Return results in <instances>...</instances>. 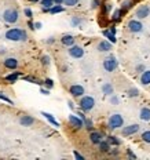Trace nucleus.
<instances>
[{
    "instance_id": "nucleus-1",
    "label": "nucleus",
    "mask_w": 150,
    "mask_h": 160,
    "mask_svg": "<svg viewBox=\"0 0 150 160\" xmlns=\"http://www.w3.org/2000/svg\"><path fill=\"white\" fill-rule=\"evenodd\" d=\"M6 39L13 40V42H21V40H26V32L18 28H14L6 32Z\"/></svg>"
},
{
    "instance_id": "nucleus-2",
    "label": "nucleus",
    "mask_w": 150,
    "mask_h": 160,
    "mask_svg": "<svg viewBox=\"0 0 150 160\" xmlns=\"http://www.w3.org/2000/svg\"><path fill=\"white\" fill-rule=\"evenodd\" d=\"M123 123H124V119H123V116L121 115H112L110 116V119H109V129L112 130H116V129H120L121 126H123Z\"/></svg>"
},
{
    "instance_id": "nucleus-3",
    "label": "nucleus",
    "mask_w": 150,
    "mask_h": 160,
    "mask_svg": "<svg viewBox=\"0 0 150 160\" xmlns=\"http://www.w3.org/2000/svg\"><path fill=\"white\" fill-rule=\"evenodd\" d=\"M3 18H4V21L8 22V24H15V22L18 21V12H17V10H14V8H8V10L4 11Z\"/></svg>"
},
{
    "instance_id": "nucleus-4",
    "label": "nucleus",
    "mask_w": 150,
    "mask_h": 160,
    "mask_svg": "<svg viewBox=\"0 0 150 160\" xmlns=\"http://www.w3.org/2000/svg\"><path fill=\"white\" fill-rule=\"evenodd\" d=\"M95 105V101L92 97H83L81 99H80V108H81L83 111H91L92 108H94Z\"/></svg>"
},
{
    "instance_id": "nucleus-5",
    "label": "nucleus",
    "mask_w": 150,
    "mask_h": 160,
    "mask_svg": "<svg viewBox=\"0 0 150 160\" xmlns=\"http://www.w3.org/2000/svg\"><path fill=\"white\" fill-rule=\"evenodd\" d=\"M103 68L106 69L107 72H113L114 69L117 68V59L114 57H107L106 59L103 61Z\"/></svg>"
},
{
    "instance_id": "nucleus-6",
    "label": "nucleus",
    "mask_w": 150,
    "mask_h": 160,
    "mask_svg": "<svg viewBox=\"0 0 150 160\" xmlns=\"http://www.w3.org/2000/svg\"><path fill=\"white\" fill-rule=\"evenodd\" d=\"M69 122H70V124L75 127V129H81L83 126H84V120H83L81 117H77L75 116V115H70L69 116Z\"/></svg>"
},
{
    "instance_id": "nucleus-7",
    "label": "nucleus",
    "mask_w": 150,
    "mask_h": 160,
    "mask_svg": "<svg viewBox=\"0 0 150 160\" xmlns=\"http://www.w3.org/2000/svg\"><path fill=\"white\" fill-rule=\"evenodd\" d=\"M69 54L73 57V58H81L84 55V50L81 47H79V46H72L69 49Z\"/></svg>"
},
{
    "instance_id": "nucleus-8",
    "label": "nucleus",
    "mask_w": 150,
    "mask_h": 160,
    "mask_svg": "<svg viewBox=\"0 0 150 160\" xmlns=\"http://www.w3.org/2000/svg\"><path fill=\"white\" fill-rule=\"evenodd\" d=\"M142 24L139 22V21H136V19H131L130 22H128V29L131 32H134V33H136V32H140L142 31Z\"/></svg>"
},
{
    "instance_id": "nucleus-9",
    "label": "nucleus",
    "mask_w": 150,
    "mask_h": 160,
    "mask_svg": "<svg viewBox=\"0 0 150 160\" xmlns=\"http://www.w3.org/2000/svg\"><path fill=\"white\" fill-rule=\"evenodd\" d=\"M149 12H150L149 6H140V7H139V8L136 10L135 15H136L139 19H143V18H146V17L149 15Z\"/></svg>"
},
{
    "instance_id": "nucleus-10",
    "label": "nucleus",
    "mask_w": 150,
    "mask_h": 160,
    "mask_svg": "<svg viewBox=\"0 0 150 160\" xmlns=\"http://www.w3.org/2000/svg\"><path fill=\"white\" fill-rule=\"evenodd\" d=\"M69 91H70V94L73 97H81L83 94H84V88L80 84H73V86L69 88Z\"/></svg>"
},
{
    "instance_id": "nucleus-11",
    "label": "nucleus",
    "mask_w": 150,
    "mask_h": 160,
    "mask_svg": "<svg viewBox=\"0 0 150 160\" xmlns=\"http://www.w3.org/2000/svg\"><path fill=\"white\" fill-rule=\"evenodd\" d=\"M138 131H139V126L138 124H131V126L123 129V135H132V134H135Z\"/></svg>"
},
{
    "instance_id": "nucleus-12",
    "label": "nucleus",
    "mask_w": 150,
    "mask_h": 160,
    "mask_svg": "<svg viewBox=\"0 0 150 160\" xmlns=\"http://www.w3.org/2000/svg\"><path fill=\"white\" fill-rule=\"evenodd\" d=\"M139 117H140L143 122H149L150 120V108H142V109H140V113H139Z\"/></svg>"
},
{
    "instance_id": "nucleus-13",
    "label": "nucleus",
    "mask_w": 150,
    "mask_h": 160,
    "mask_svg": "<svg viewBox=\"0 0 150 160\" xmlns=\"http://www.w3.org/2000/svg\"><path fill=\"white\" fill-rule=\"evenodd\" d=\"M90 139L92 144H98L99 145V142L102 141V134L100 133H96V131H92L91 134H90Z\"/></svg>"
},
{
    "instance_id": "nucleus-14",
    "label": "nucleus",
    "mask_w": 150,
    "mask_h": 160,
    "mask_svg": "<svg viewBox=\"0 0 150 160\" xmlns=\"http://www.w3.org/2000/svg\"><path fill=\"white\" fill-rule=\"evenodd\" d=\"M61 42H62L63 46H69V47H72L73 43H75V37L70 36V35H66V36H63L61 39Z\"/></svg>"
},
{
    "instance_id": "nucleus-15",
    "label": "nucleus",
    "mask_w": 150,
    "mask_h": 160,
    "mask_svg": "<svg viewBox=\"0 0 150 160\" xmlns=\"http://www.w3.org/2000/svg\"><path fill=\"white\" fill-rule=\"evenodd\" d=\"M17 65H18V62H17L15 58H7L6 61H4V66L8 69H15Z\"/></svg>"
},
{
    "instance_id": "nucleus-16",
    "label": "nucleus",
    "mask_w": 150,
    "mask_h": 160,
    "mask_svg": "<svg viewBox=\"0 0 150 160\" xmlns=\"http://www.w3.org/2000/svg\"><path fill=\"white\" fill-rule=\"evenodd\" d=\"M140 83L143 84V86H147L150 84V70H145L142 76H140Z\"/></svg>"
},
{
    "instance_id": "nucleus-17",
    "label": "nucleus",
    "mask_w": 150,
    "mask_h": 160,
    "mask_svg": "<svg viewBox=\"0 0 150 160\" xmlns=\"http://www.w3.org/2000/svg\"><path fill=\"white\" fill-rule=\"evenodd\" d=\"M33 122H35V119H33L32 116H24V117H21V120H19V123L22 124V126H25V127L32 126Z\"/></svg>"
},
{
    "instance_id": "nucleus-18",
    "label": "nucleus",
    "mask_w": 150,
    "mask_h": 160,
    "mask_svg": "<svg viewBox=\"0 0 150 160\" xmlns=\"http://www.w3.org/2000/svg\"><path fill=\"white\" fill-rule=\"evenodd\" d=\"M98 50L99 51H110L112 50V44L109 43V42H106V40H103V42H100L98 44Z\"/></svg>"
},
{
    "instance_id": "nucleus-19",
    "label": "nucleus",
    "mask_w": 150,
    "mask_h": 160,
    "mask_svg": "<svg viewBox=\"0 0 150 160\" xmlns=\"http://www.w3.org/2000/svg\"><path fill=\"white\" fill-rule=\"evenodd\" d=\"M41 115H43V116L45 117V119H47V120H48L51 124H54L55 127H59V123H58L55 119H54V116H52L51 113H47V112H41Z\"/></svg>"
},
{
    "instance_id": "nucleus-20",
    "label": "nucleus",
    "mask_w": 150,
    "mask_h": 160,
    "mask_svg": "<svg viewBox=\"0 0 150 160\" xmlns=\"http://www.w3.org/2000/svg\"><path fill=\"white\" fill-rule=\"evenodd\" d=\"M102 91H103V94H106V95H110V94H113V87H112V84H109V83L103 84V87H102Z\"/></svg>"
},
{
    "instance_id": "nucleus-21",
    "label": "nucleus",
    "mask_w": 150,
    "mask_h": 160,
    "mask_svg": "<svg viewBox=\"0 0 150 160\" xmlns=\"http://www.w3.org/2000/svg\"><path fill=\"white\" fill-rule=\"evenodd\" d=\"M99 150L100 152H109V142L100 141L99 142Z\"/></svg>"
},
{
    "instance_id": "nucleus-22",
    "label": "nucleus",
    "mask_w": 150,
    "mask_h": 160,
    "mask_svg": "<svg viewBox=\"0 0 150 160\" xmlns=\"http://www.w3.org/2000/svg\"><path fill=\"white\" fill-rule=\"evenodd\" d=\"M103 35L109 39V42H112V43H116V36H114V33H112L110 31H105L103 32Z\"/></svg>"
},
{
    "instance_id": "nucleus-23",
    "label": "nucleus",
    "mask_w": 150,
    "mask_h": 160,
    "mask_svg": "<svg viewBox=\"0 0 150 160\" xmlns=\"http://www.w3.org/2000/svg\"><path fill=\"white\" fill-rule=\"evenodd\" d=\"M18 76H19V72H15V73L13 75H8V76H6V80H8V81H15V80L18 79Z\"/></svg>"
},
{
    "instance_id": "nucleus-24",
    "label": "nucleus",
    "mask_w": 150,
    "mask_h": 160,
    "mask_svg": "<svg viewBox=\"0 0 150 160\" xmlns=\"http://www.w3.org/2000/svg\"><path fill=\"white\" fill-rule=\"evenodd\" d=\"M62 11H63V7H61V6H55V7H51L50 8L51 14H56V12H62Z\"/></svg>"
},
{
    "instance_id": "nucleus-25",
    "label": "nucleus",
    "mask_w": 150,
    "mask_h": 160,
    "mask_svg": "<svg viewBox=\"0 0 150 160\" xmlns=\"http://www.w3.org/2000/svg\"><path fill=\"white\" fill-rule=\"evenodd\" d=\"M121 12H123V10H116L114 14H113V17H112L113 21H119L120 17H121Z\"/></svg>"
},
{
    "instance_id": "nucleus-26",
    "label": "nucleus",
    "mask_w": 150,
    "mask_h": 160,
    "mask_svg": "<svg viewBox=\"0 0 150 160\" xmlns=\"http://www.w3.org/2000/svg\"><path fill=\"white\" fill-rule=\"evenodd\" d=\"M142 139H143L145 142L150 144V131H145L143 134H142Z\"/></svg>"
},
{
    "instance_id": "nucleus-27",
    "label": "nucleus",
    "mask_w": 150,
    "mask_h": 160,
    "mask_svg": "<svg viewBox=\"0 0 150 160\" xmlns=\"http://www.w3.org/2000/svg\"><path fill=\"white\" fill-rule=\"evenodd\" d=\"M52 0H41V4H43L45 8H51V6H52Z\"/></svg>"
},
{
    "instance_id": "nucleus-28",
    "label": "nucleus",
    "mask_w": 150,
    "mask_h": 160,
    "mask_svg": "<svg viewBox=\"0 0 150 160\" xmlns=\"http://www.w3.org/2000/svg\"><path fill=\"white\" fill-rule=\"evenodd\" d=\"M77 1H79V0H63V3H65L66 6H69V7L76 6V4H77Z\"/></svg>"
},
{
    "instance_id": "nucleus-29",
    "label": "nucleus",
    "mask_w": 150,
    "mask_h": 160,
    "mask_svg": "<svg viewBox=\"0 0 150 160\" xmlns=\"http://www.w3.org/2000/svg\"><path fill=\"white\" fill-rule=\"evenodd\" d=\"M131 4H132V0H127V1H124V3H123V11L128 10V8L131 7Z\"/></svg>"
},
{
    "instance_id": "nucleus-30",
    "label": "nucleus",
    "mask_w": 150,
    "mask_h": 160,
    "mask_svg": "<svg viewBox=\"0 0 150 160\" xmlns=\"http://www.w3.org/2000/svg\"><path fill=\"white\" fill-rule=\"evenodd\" d=\"M109 142H110V144H113V145H120V144H121V142H120L116 137H109Z\"/></svg>"
},
{
    "instance_id": "nucleus-31",
    "label": "nucleus",
    "mask_w": 150,
    "mask_h": 160,
    "mask_svg": "<svg viewBox=\"0 0 150 160\" xmlns=\"http://www.w3.org/2000/svg\"><path fill=\"white\" fill-rule=\"evenodd\" d=\"M84 126H86V129L91 130V129H92V122H91V120H88V119H84Z\"/></svg>"
},
{
    "instance_id": "nucleus-32",
    "label": "nucleus",
    "mask_w": 150,
    "mask_h": 160,
    "mask_svg": "<svg viewBox=\"0 0 150 160\" xmlns=\"http://www.w3.org/2000/svg\"><path fill=\"white\" fill-rule=\"evenodd\" d=\"M138 92H139V91H138L136 88H131V90L128 91V95H130V97H136Z\"/></svg>"
},
{
    "instance_id": "nucleus-33",
    "label": "nucleus",
    "mask_w": 150,
    "mask_h": 160,
    "mask_svg": "<svg viewBox=\"0 0 150 160\" xmlns=\"http://www.w3.org/2000/svg\"><path fill=\"white\" fill-rule=\"evenodd\" d=\"M0 99H3V101H6V102H8V104H13V101L8 98V97H6V95H3V92H0Z\"/></svg>"
},
{
    "instance_id": "nucleus-34",
    "label": "nucleus",
    "mask_w": 150,
    "mask_h": 160,
    "mask_svg": "<svg viewBox=\"0 0 150 160\" xmlns=\"http://www.w3.org/2000/svg\"><path fill=\"white\" fill-rule=\"evenodd\" d=\"M25 80H28V81H32V83H37V84H40V81H39L37 79H35V77H31V76H28V77H24Z\"/></svg>"
},
{
    "instance_id": "nucleus-35",
    "label": "nucleus",
    "mask_w": 150,
    "mask_h": 160,
    "mask_svg": "<svg viewBox=\"0 0 150 160\" xmlns=\"http://www.w3.org/2000/svg\"><path fill=\"white\" fill-rule=\"evenodd\" d=\"M41 62H43L44 65H48V64H50V58H48V57H43V58H41Z\"/></svg>"
},
{
    "instance_id": "nucleus-36",
    "label": "nucleus",
    "mask_w": 150,
    "mask_h": 160,
    "mask_svg": "<svg viewBox=\"0 0 150 160\" xmlns=\"http://www.w3.org/2000/svg\"><path fill=\"white\" fill-rule=\"evenodd\" d=\"M73 153H75V157H76L77 160H84V157H83V156H81L80 153H79V152H76V150H75Z\"/></svg>"
},
{
    "instance_id": "nucleus-37",
    "label": "nucleus",
    "mask_w": 150,
    "mask_h": 160,
    "mask_svg": "<svg viewBox=\"0 0 150 160\" xmlns=\"http://www.w3.org/2000/svg\"><path fill=\"white\" fill-rule=\"evenodd\" d=\"M45 84H47V86H48V87L51 88V87L54 86V81H52L51 79H47V80H45Z\"/></svg>"
},
{
    "instance_id": "nucleus-38",
    "label": "nucleus",
    "mask_w": 150,
    "mask_h": 160,
    "mask_svg": "<svg viewBox=\"0 0 150 160\" xmlns=\"http://www.w3.org/2000/svg\"><path fill=\"white\" fill-rule=\"evenodd\" d=\"M25 14H26V17H28V18H32V15H33L29 8H26V10H25Z\"/></svg>"
},
{
    "instance_id": "nucleus-39",
    "label": "nucleus",
    "mask_w": 150,
    "mask_h": 160,
    "mask_svg": "<svg viewBox=\"0 0 150 160\" xmlns=\"http://www.w3.org/2000/svg\"><path fill=\"white\" fill-rule=\"evenodd\" d=\"M110 10H112V4H106V7H105V11L109 12Z\"/></svg>"
},
{
    "instance_id": "nucleus-40",
    "label": "nucleus",
    "mask_w": 150,
    "mask_h": 160,
    "mask_svg": "<svg viewBox=\"0 0 150 160\" xmlns=\"http://www.w3.org/2000/svg\"><path fill=\"white\" fill-rule=\"evenodd\" d=\"M72 22H73V25H77V24H80L81 21H80L79 18H73V21H72Z\"/></svg>"
},
{
    "instance_id": "nucleus-41",
    "label": "nucleus",
    "mask_w": 150,
    "mask_h": 160,
    "mask_svg": "<svg viewBox=\"0 0 150 160\" xmlns=\"http://www.w3.org/2000/svg\"><path fill=\"white\" fill-rule=\"evenodd\" d=\"M128 155H130V157H131V159H136V156H135V155L132 153V152L130 150V149H128Z\"/></svg>"
},
{
    "instance_id": "nucleus-42",
    "label": "nucleus",
    "mask_w": 150,
    "mask_h": 160,
    "mask_svg": "<svg viewBox=\"0 0 150 160\" xmlns=\"http://www.w3.org/2000/svg\"><path fill=\"white\" fill-rule=\"evenodd\" d=\"M40 91H41V94H44V95H48V94H50V92H48V90H44V88H41Z\"/></svg>"
},
{
    "instance_id": "nucleus-43",
    "label": "nucleus",
    "mask_w": 150,
    "mask_h": 160,
    "mask_svg": "<svg viewBox=\"0 0 150 160\" xmlns=\"http://www.w3.org/2000/svg\"><path fill=\"white\" fill-rule=\"evenodd\" d=\"M98 4H99V1H98V0H94V1H92V7H98Z\"/></svg>"
},
{
    "instance_id": "nucleus-44",
    "label": "nucleus",
    "mask_w": 150,
    "mask_h": 160,
    "mask_svg": "<svg viewBox=\"0 0 150 160\" xmlns=\"http://www.w3.org/2000/svg\"><path fill=\"white\" fill-rule=\"evenodd\" d=\"M110 32H112V33H114V35H116V28H114V26H112V28H110Z\"/></svg>"
},
{
    "instance_id": "nucleus-45",
    "label": "nucleus",
    "mask_w": 150,
    "mask_h": 160,
    "mask_svg": "<svg viewBox=\"0 0 150 160\" xmlns=\"http://www.w3.org/2000/svg\"><path fill=\"white\" fill-rule=\"evenodd\" d=\"M28 25H29V28H31V29H35V25L32 24V22H29V24H28Z\"/></svg>"
},
{
    "instance_id": "nucleus-46",
    "label": "nucleus",
    "mask_w": 150,
    "mask_h": 160,
    "mask_svg": "<svg viewBox=\"0 0 150 160\" xmlns=\"http://www.w3.org/2000/svg\"><path fill=\"white\" fill-rule=\"evenodd\" d=\"M54 1H55V3H56V4H61V3H62V1H63V0H54Z\"/></svg>"
},
{
    "instance_id": "nucleus-47",
    "label": "nucleus",
    "mask_w": 150,
    "mask_h": 160,
    "mask_svg": "<svg viewBox=\"0 0 150 160\" xmlns=\"http://www.w3.org/2000/svg\"><path fill=\"white\" fill-rule=\"evenodd\" d=\"M36 28H37V29H40V28H41V24H40V22H37V24H36Z\"/></svg>"
},
{
    "instance_id": "nucleus-48",
    "label": "nucleus",
    "mask_w": 150,
    "mask_h": 160,
    "mask_svg": "<svg viewBox=\"0 0 150 160\" xmlns=\"http://www.w3.org/2000/svg\"><path fill=\"white\" fill-rule=\"evenodd\" d=\"M32 1H39V0H32Z\"/></svg>"
}]
</instances>
